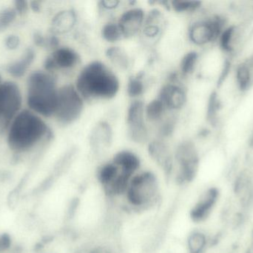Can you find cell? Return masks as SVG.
Returning a JSON list of instances; mask_svg holds the SVG:
<instances>
[{
  "label": "cell",
  "mask_w": 253,
  "mask_h": 253,
  "mask_svg": "<svg viewBox=\"0 0 253 253\" xmlns=\"http://www.w3.org/2000/svg\"><path fill=\"white\" fill-rule=\"evenodd\" d=\"M34 57H35V53L34 51L32 49H28L25 52L24 56H22V59L9 65L7 68V72L10 75L17 77V78L22 77L26 72L28 67H30L31 64L32 63Z\"/></svg>",
  "instance_id": "cell-22"
},
{
  "label": "cell",
  "mask_w": 253,
  "mask_h": 253,
  "mask_svg": "<svg viewBox=\"0 0 253 253\" xmlns=\"http://www.w3.org/2000/svg\"><path fill=\"white\" fill-rule=\"evenodd\" d=\"M102 36L108 43H114L124 39L118 23L109 22L105 24L102 28Z\"/></svg>",
  "instance_id": "cell-25"
},
{
  "label": "cell",
  "mask_w": 253,
  "mask_h": 253,
  "mask_svg": "<svg viewBox=\"0 0 253 253\" xmlns=\"http://www.w3.org/2000/svg\"><path fill=\"white\" fill-rule=\"evenodd\" d=\"M150 157L162 168L165 175L171 177L174 169V154L165 140L156 139L148 144Z\"/></svg>",
  "instance_id": "cell-12"
},
{
  "label": "cell",
  "mask_w": 253,
  "mask_h": 253,
  "mask_svg": "<svg viewBox=\"0 0 253 253\" xmlns=\"http://www.w3.org/2000/svg\"><path fill=\"white\" fill-rule=\"evenodd\" d=\"M230 62L229 61H226L225 64H224V69L221 71V76H220L219 84H222L223 82H224V79L227 77V76L228 75L229 71H230Z\"/></svg>",
  "instance_id": "cell-35"
},
{
  "label": "cell",
  "mask_w": 253,
  "mask_h": 253,
  "mask_svg": "<svg viewBox=\"0 0 253 253\" xmlns=\"http://www.w3.org/2000/svg\"><path fill=\"white\" fill-rule=\"evenodd\" d=\"M125 197L135 210H146L156 206L160 199L157 177L150 171L137 172L129 181Z\"/></svg>",
  "instance_id": "cell-4"
},
{
  "label": "cell",
  "mask_w": 253,
  "mask_h": 253,
  "mask_svg": "<svg viewBox=\"0 0 253 253\" xmlns=\"http://www.w3.org/2000/svg\"><path fill=\"white\" fill-rule=\"evenodd\" d=\"M145 18V12L140 7H131L122 13L117 23L124 38H131L141 34Z\"/></svg>",
  "instance_id": "cell-11"
},
{
  "label": "cell",
  "mask_w": 253,
  "mask_h": 253,
  "mask_svg": "<svg viewBox=\"0 0 253 253\" xmlns=\"http://www.w3.org/2000/svg\"><path fill=\"white\" fill-rule=\"evenodd\" d=\"M236 81L238 86L242 92L249 89L253 81L252 74L246 62H242L236 70Z\"/></svg>",
  "instance_id": "cell-23"
},
{
  "label": "cell",
  "mask_w": 253,
  "mask_h": 253,
  "mask_svg": "<svg viewBox=\"0 0 253 253\" xmlns=\"http://www.w3.org/2000/svg\"><path fill=\"white\" fill-rule=\"evenodd\" d=\"M158 98L163 102L168 111H178L185 105L187 93L181 85L172 80L162 88Z\"/></svg>",
  "instance_id": "cell-13"
},
{
  "label": "cell",
  "mask_w": 253,
  "mask_h": 253,
  "mask_svg": "<svg viewBox=\"0 0 253 253\" xmlns=\"http://www.w3.org/2000/svg\"><path fill=\"white\" fill-rule=\"evenodd\" d=\"M112 139L113 132L110 124L107 122H100L91 132L90 145L94 151H101L111 145Z\"/></svg>",
  "instance_id": "cell-15"
},
{
  "label": "cell",
  "mask_w": 253,
  "mask_h": 253,
  "mask_svg": "<svg viewBox=\"0 0 253 253\" xmlns=\"http://www.w3.org/2000/svg\"><path fill=\"white\" fill-rule=\"evenodd\" d=\"M251 145L252 146V147H253V136L251 137Z\"/></svg>",
  "instance_id": "cell-37"
},
{
  "label": "cell",
  "mask_w": 253,
  "mask_h": 253,
  "mask_svg": "<svg viewBox=\"0 0 253 253\" xmlns=\"http://www.w3.org/2000/svg\"><path fill=\"white\" fill-rule=\"evenodd\" d=\"M202 2L197 1H172L169 7L177 13H191L201 7Z\"/></svg>",
  "instance_id": "cell-29"
},
{
  "label": "cell",
  "mask_w": 253,
  "mask_h": 253,
  "mask_svg": "<svg viewBox=\"0 0 253 253\" xmlns=\"http://www.w3.org/2000/svg\"><path fill=\"white\" fill-rule=\"evenodd\" d=\"M31 7L33 11L38 13L40 12V9H41V6H40V3L37 1H33L31 2Z\"/></svg>",
  "instance_id": "cell-36"
},
{
  "label": "cell",
  "mask_w": 253,
  "mask_h": 253,
  "mask_svg": "<svg viewBox=\"0 0 253 253\" xmlns=\"http://www.w3.org/2000/svg\"><path fill=\"white\" fill-rule=\"evenodd\" d=\"M113 161L117 163L123 170L132 175H135L139 169V157L132 152L126 150L120 152L114 156Z\"/></svg>",
  "instance_id": "cell-18"
},
{
  "label": "cell",
  "mask_w": 253,
  "mask_h": 253,
  "mask_svg": "<svg viewBox=\"0 0 253 253\" xmlns=\"http://www.w3.org/2000/svg\"><path fill=\"white\" fill-rule=\"evenodd\" d=\"M58 90L56 81L50 74L35 71L28 80V106L44 117L54 116Z\"/></svg>",
  "instance_id": "cell-3"
},
{
  "label": "cell",
  "mask_w": 253,
  "mask_h": 253,
  "mask_svg": "<svg viewBox=\"0 0 253 253\" xmlns=\"http://www.w3.org/2000/svg\"><path fill=\"white\" fill-rule=\"evenodd\" d=\"M101 7L105 10H114L120 5V1H101Z\"/></svg>",
  "instance_id": "cell-34"
},
{
  "label": "cell",
  "mask_w": 253,
  "mask_h": 253,
  "mask_svg": "<svg viewBox=\"0 0 253 253\" xmlns=\"http://www.w3.org/2000/svg\"><path fill=\"white\" fill-rule=\"evenodd\" d=\"M84 101L75 86H62L58 90L55 117L63 125L74 123L81 116L84 110Z\"/></svg>",
  "instance_id": "cell-6"
},
{
  "label": "cell",
  "mask_w": 253,
  "mask_h": 253,
  "mask_svg": "<svg viewBox=\"0 0 253 253\" xmlns=\"http://www.w3.org/2000/svg\"><path fill=\"white\" fill-rule=\"evenodd\" d=\"M236 27L229 26L224 28L219 37L220 47L225 52H231L233 49Z\"/></svg>",
  "instance_id": "cell-28"
},
{
  "label": "cell",
  "mask_w": 253,
  "mask_h": 253,
  "mask_svg": "<svg viewBox=\"0 0 253 253\" xmlns=\"http://www.w3.org/2000/svg\"><path fill=\"white\" fill-rule=\"evenodd\" d=\"M163 15L158 10H153L146 14L145 22L141 34L147 40H156L160 37L163 30Z\"/></svg>",
  "instance_id": "cell-16"
},
{
  "label": "cell",
  "mask_w": 253,
  "mask_h": 253,
  "mask_svg": "<svg viewBox=\"0 0 253 253\" xmlns=\"http://www.w3.org/2000/svg\"><path fill=\"white\" fill-rule=\"evenodd\" d=\"M22 105V95L19 86L7 81L0 86V121L4 124L19 113Z\"/></svg>",
  "instance_id": "cell-9"
},
{
  "label": "cell",
  "mask_w": 253,
  "mask_h": 253,
  "mask_svg": "<svg viewBox=\"0 0 253 253\" xmlns=\"http://www.w3.org/2000/svg\"><path fill=\"white\" fill-rule=\"evenodd\" d=\"M44 120L28 110L20 111L12 121L7 136L11 150L24 152L30 150L47 135Z\"/></svg>",
  "instance_id": "cell-2"
},
{
  "label": "cell",
  "mask_w": 253,
  "mask_h": 253,
  "mask_svg": "<svg viewBox=\"0 0 253 253\" xmlns=\"http://www.w3.org/2000/svg\"><path fill=\"white\" fill-rule=\"evenodd\" d=\"M19 43H20V40H19V37L16 35H10L5 40L6 47L8 49H11V50L17 49L19 47Z\"/></svg>",
  "instance_id": "cell-31"
},
{
  "label": "cell",
  "mask_w": 253,
  "mask_h": 253,
  "mask_svg": "<svg viewBox=\"0 0 253 253\" xmlns=\"http://www.w3.org/2000/svg\"><path fill=\"white\" fill-rule=\"evenodd\" d=\"M172 176L179 184H187L196 178L199 166V155L191 141H184L175 149Z\"/></svg>",
  "instance_id": "cell-5"
},
{
  "label": "cell",
  "mask_w": 253,
  "mask_h": 253,
  "mask_svg": "<svg viewBox=\"0 0 253 253\" xmlns=\"http://www.w3.org/2000/svg\"><path fill=\"white\" fill-rule=\"evenodd\" d=\"M219 196V190L217 187H210L205 190L190 211L192 220L196 223L206 221L216 206Z\"/></svg>",
  "instance_id": "cell-10"
},
{
  "label": "cell",
  "mask_w": 253,
  "mask_h": 253,
  "mask_svg": "<svg viewBox=\"0 0 253 253\" xmlns=\"http://www.w3.org/2000/svg\"><path fill=\"white\" fill-rule=\"evenodd\" d=\"M144 89L145 86L141 78L138 77H131L126 85V93L129 98L139 100L138 98L144 94Z\"/></svg>",
  "instance_id": "cell-27"
},
{
  "label": "cell",
  "mask_w": 253,
  "mask_h": 253,
  "mask_svg": "<svg viewBox=\"0 0 253 253\" xmlns=\"http://www.w3.org/2000/svg\"><path fill=\"white\" fill-rule=\"evenodd\" d=\"M106 56L110 62L120 70L129 68L130 60L124 49L117 46H112L107 50Z\"/></svg>",
  "instance_id": "cell-21"
},
{
  "label": "cell",
  "mask_w": 253,
  "mask_h": 253,
  "mask_svg": "<svg viewBox=\"0 0 253 253\" xmlns=\"http://www.w3.org/2000/svg\"><path fill=\"white\" fill-rule=\"evenodd\" d=\"M75 87L84 101L110 100L118 94L120 83L108 65L96 60L86 65L80 71Z\"/></svg>",
  "instance_id": "cell-1"
},
{
  "label": "cell",
  "mask_w": 253,
  "mask_h": 253,
  "mask_svg": "<svg viewBox=\"0 0 253 253\" xmlns=\"http://www.w3.org/2000/svg\"></svg>",
  "instance_id": "cell-39"
},
{
  "label": "cell",
  "mask_w": 253,
  "mask_h": 253,
  "mask_svg": "<svg viewBox=\"0 0 253 253\" xmlns=\"http://www.w3.org/2000/svg\"><path fill=\"white\" fill-rule=\"evenodd\" d=\"M77 22V13L73 9H69L58 13L52 21V26L56 34H65L74 28Z\"/></svg>",
  "instance_id": "cell-17"
},
{
  "label": "cell",
  "mask_w": 253,
  "mask_h": 253,
  "mask_svg": "<svg viewBox=\"0 0 253 253\" xmlns=\"http://www.w3.org/2000/svg\"><path fill=\"white\" fill-rule=\"evenodd\" d=\"M221 108V102L216 92H212L208 101L207 110V119L212 126H215L218 122V115Z\"/></svg>",
  "instance_id": "cell-26"
},
{
  "label": "cell",
  "mask_w": 253,
  "mask_h": 253,
  "mask_svg": "<svg viewBox=\"0 0 253 253\" xmlns=\"http://www.w3.org/2000/svg\"><path fill=\"white\" fill-rule=\"evenodd\" d=\"M80 54L74 49L68 47L56 49L52 56L44 62V68L47 71L54 69H71L80 63Z\"/></svg>",
  "instance_id": "cell-14"
},
{
  "label": "cell",
  "mask_w": 253,
  "mask_h": 253,
  "mask_svg": "<svg viewBox=\"0 0 253 253\" xmlns=\"http://www.w3.org/2000/svg\"><path fill=\"white\" fill-rule=\"evenodd\" d=\"M11 239L7 234H2L0 236V253L7 251L10 248Z\"/></svg>",
  "instance_id": "cell-32"
},
{
  "label": "cell",
  "mask_w": 253,
  "mask_h": 253,
  "mask_svg": "<svg viewBox=\"0 0 253 253\" xmlns=\"http://www.w3.org/2000/svg\"><path fill=\"white\" fill-rule=\"evenodd\" d=\"M1 83H1V75H0V86H1Z\"/></svg>",
  "instance_id": "cell-38"
},
{
  "label": "cell",
  "mask_w": 253,
  "mask_h": 253,
  "mask_svg": "<svg viewBox=\"0 0 253 253\" xmlns=\"http://www.w3.org/2000/svg\"><path fill=\"white\" fill-rule=\"evenodd\" d=\"M224 25L225 21L224 18L219 16L196 21L189 28V39L196 46L209 44L219 38L225 28Z\"/></svg>",
  "instance_id": "cell-7"
},
{
  "label": "cell",
  "mask_w": 253,
  "mask_h": 253,
  "mask_svg": "<svg viewBox=\"0 0 253 253\" xmlns=\"http://www.w3.org/2000/svg\"><path fill=\"white\" fill-rule=\"evenodd\" d=\"M208 245V238L204 232L195 230L187 239L186 246L188 253H205Z\"/></svg>",
  "instance_id": "cell-20"
},
{
  "label": "cell",
  "mask_w": 253,
  "mask_h": 253,
  "mask_svg": "<svg viewBox=\"0 0 253 253\" xmlns=\"http://www.w3.org/2000/svg\"><path fill=\"white\" fill-rule=\"evenodd\" d=\"M199 55L196 51L186 53L180 62V71L184 77L190 75L194 72L199 61Z\"/></svg>",
  "instance_id": "cell-24"
},
{
  "label": "cell",
  "mask_w": 253,
  "mask_h": 253,
  "mask_svg": "<svg viewBox=\"0 0 253 253\" xmlns=\"http://www.w3.org/2000/svg\"><path fill=\"white\" fill-rule=\"evenodd\" d=\"M16 13L14 8H7L0 12V32L6 29L16 19Z\"/></svg>",
  "instance_id": "cell-30"
},
{
  "label": "cell",
  "mask_w": 253,
  "mask_h": 253,
  "mask_svg": "<svg viewBox=\"0 0 253 253\" xmlns=\"http://www.w3.org/2000/svg\"><path fill=\"white\" fill-rule=\"evenodd\" d=\"M128 136L136 144H145L149 141V132L146 124L145 105L140 100H133L126 111Z\"/></svg>",
  "instance_id": "cell-8"
},
{
  "label": "cell",
  "mask_w": 253,
  "mask_h": 253,
  "mask_svg": "<svg viewBox=\"0 0 253 253\" xmlns=\"http://www.w3.org/2000/svg\"><path fill=\"white\" fill-rule=\"evenodd\" d=\"M28 3L27 1H23V0H18V1H15V10H16V13L19 14H24L25 12L28 10Z\"/></svg>",
  "instance_id": "cell-33"
},
{
  "label": "cell",
  "mask_w": 253,
  "mask_h": 253,
  "mask_svg": "<svg viewBox=\"0 0 253 253\" xmlns=\"http://www.w3.org/2000/svg\"><path fill=\"white\" fill-rule=\"evenodd\" d=\"M167 111L168 108L157 98L145 105L146 120L149 123H160L165 119Z\"/></svg>",
  "instance_id": "cell-19"
}]
</instances>
